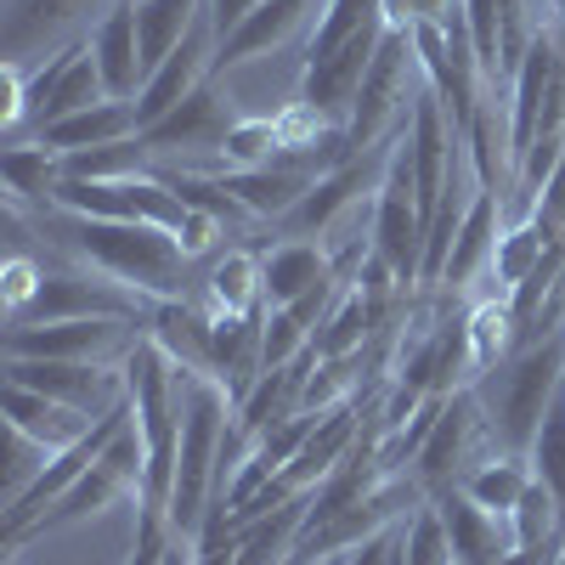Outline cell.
Instances as JSON below:
<instances>
[{
  "label": "cell",
  "instance_id": "cell-30",
  "mask_svg": "<svg viewBox=\"0 0 565 565\" xmlns=\"http://www.w3.org/2000/svg\"><path fill=\"white\" fill-rule=\"evenodd\" d=\"M548 249H554V238L543 232V221H537V215H526L521 226H509V232H503V244H498V260H492L498 282L514 295V289H521V282L548 260Z\"/></svg>",
  "mask_w": 565,
  "mask_h": 565
},
{
  "label": "cell",
  "instance_id": "cell-15",
  "mask_svg": "<svg viewBox=\"0 0 565 565\" xmlns=\"http://www.w3.org/2000/svg\"><path fill=\"white\" fill-rule=\"evenodd\" d=\"M391 153H396V141L391 148H367V153H356V159H345L340 170H328V175H317V186L311 193L282 215V232L289 238H311V232H322L328 221H334L362 186H380L385 181V170H391Z\"/></svg>",
  "mask_w": 565,
  "mask_h": 565
},
{
  "label": "cell",
  "instance_id": "cell-22",
  "mask_svg": "<svg viewBox=\"0 0 565 565\" xmlns=\"http://www.w3.org/2000/svg\"><path fill=\"white\" fill-rule=\"evenodd\" d=\"M130 136H141L136 130V103H114V97L40 130V141H45V148H57L63 159L68 153H85V148H108V141H130Z\"/></svg>",
  "mask_w": 565,
  "mask_h": 565
},
{
  "label": "cell",
  "instance_id": "cell-2",
  "mask_svg": "<svg viewBox=\"0 0 565 565\" xmlns=\"http://www.w3.org/2000/svg\"><path fill=\"white\" fill-rule=\"evenodd\" d=\"M57 238L90 260L97 271H108L114 282H125L130 295H153V300H181L186 289V255L181 238L159 226H136V221H90V215H74V210H57L45 221Z\"/></svg>",
  "mask_w": 565,
  "mask_h": 565
},
{
  "label": "cell",
  "instance_id": "cell-18",
  "mask_svg": "<svg viewBox=\"0 0 565 565\" xmlns=\"http://www.w3.org/2000/svg\"><path fill=\"white\" fill-rule=\"evenodd\" d=\"M90 57H97V74L108 85L114 103H136V90L148 85V63H141V34H136V7L130 0H114L108 18L90 34Z\"/></svg>",
  "mask_w": 565,
  "mask_h": 565
},
{
  "label": "cell",
  "instance_id": "cell-16",
  "mask_svg": "<svg viewBox=\"0 0 565 565\" xmlns=\"http://www.w3.org/2000/svg\"><path fill=\"white\" fill-rule=\"evenodd\" d=\"M136 295L108 289V282H85V277H40L34 300L12 317V328H34V322H74V317H136Z\"/></svg>",
  "mask_w": 565,
  "mask_h": 565
},
{
  "label": "cell",
  "instance_id": "cell-12",
  "mask_svg": "<svg viewBox=\"0 0 565 565\" xmlns=\"http://www.w3.org/2000/svg\"><path fill=\"white\" fill-rule=\"evenodd\" d=\"M210 63H215V29H210V12L199 18V29L186 34L175 52L148 74V85L136 90V130H148V125H159L170 108H181L193 90L210 79Z\"/></svg>",
  "mask_w": 565,
  "mask_h": 565
},
{
  "label": "cell",
  "instance_id": "cell-11",
  "mask_svg": "<svg viewBox=\"0 0 565 565\" xmlns=\"http://www.w3.org/2000/svg\"><path fill=\"white\" fill-rule=\"evenodd\" d=\"M108 103V85L97 74V57H90V45H63V52L29 74V119L45 130L57 125L79 108H97Z\"/></svg>",
  "mask_w": 565,
  "mask_h": 565
},
{
  "label": "cell",
  "instance_id": "cell-19",
  "mask_svg": "<svg viewBox=\"0 0 565 565\" xmlns=\"http://www.w3.org/2000/svg\"><path fill=\"white\" fill-rule=\"evenodd\" d=\"M306 18H311V0H260V7L238 29H232L226 40H215L210 74H226V68H238V63H255V57L277 52V45H289Z\"/></svg>",
  "mask_w": 565,
  "mask_h": 565
},
{
  "label": "cell",
  "instance_id": "cell-4",
  "mask_svg": "<svg viewBox=\"0 0 565 565\" xmlns=\"http://www.w3.org/2000/svg\"><path fill=\"white\" fill-rule=\"evenodd\" d=\"M559 391H565V328H554V334L509 351L498 362V380L487 385V418H492L498 441L526 458Z\"/></svg>",
  "mask_w": 565,
  "mask_h": 565
},
{
  "label": "cell",
  "instance_id": "cell-13",
  "mask_svg": "<svg viewBox=\"0 0 565 565\" xmlns=\"http://www.w3.org/2000/svg\"><path fill=\"white\" fill-rule=\"evenodd\" d=\"M232 125H238L232 97H221V90L204 79L181 108H170L159 125L141 130V141H148V153H221Z\"/></svg>",
  "mask_w": 565,
  "mask_h": 565
},
{
  "label": "cell",
  "instance_id": "cell-17",
  "mask_svg": "<svg viewBox=\"0 0 565 565\" xmlns=\"http://www.w3.org/2000/svg\"><path fill=\"white\" fill-rule=\"evenodd\" d=\"M430 503L441 509V521H447V537H452L458 565H498L509 548H521V543H514L509 514L481 509V503L469 498L463 487H447V492H436Z\"/></svg>",
  "mask_w": 565,
  "mask_h": 565
},
{
  "label": "cell",
  "instance_id": "cell-37",
  "mask_svg": "<svg viewBox=\"0 0 565 565\" xmlns=\"http://www.w3.org/2000/svg\"><path fill=\"white\" fill-rule=\"evenodd\" d=\"M463 29H469V45H476L481 68L498 74V63H503V12H498V0H463Z\"/></svg>",
  "mask_w": 565,
  "mask_h": 565
},
{
  "label": "cell",
  "instance_id": "cell-8",
  "mask_svg": "<svg viewBox=\"0 0 565 565\" xmlns=\"http://www.w3.org/2000/svg\"><path fill=\"white\" fill-rule=\"evenodd\" d=\"M413 57H418L413 29H391V23H385V40H380V52H373L367 85H362V97H356V108H351V125H345V148H351V159L367 153V148H380L385 119H391V114L402 108V97H407Z\"/></svg>",
  "mask_w": 565,
  "mask_h": 565
},
{
  "label": "cell",
  "instance_id": "cell-6",
  "mask_svg": "<svg viewBox=\"0 0 565 565\" xmlns=\"http://www.w3.org/2000/svg\"><path fill=\"white\" fill-rule=\"evenodd\" d=\"M373 255H380L391 266V277H402V282H418V271H424V204H418L407 136L396 141L391 170L380 181V199H373Z\"/></svg>",
  "mask_w": 565,
  "mask_h": 565
},
{
  "label": "cell",
  "instance_id": "cell-26",
  "mask_svg": "<svg viewBox=\"0 0 565 565\" xmlns=\"http://www.w3.org/2000/svg\"><path fill=\"white\" fill-rule=\"evenodd\" d=\"M532 458H521V452H503V458H492V463H481V469H469L463 476V492L476 498L481 509H492V514H514L521 509V498L532 492Z\"/></svg>",
  "mask_w": 565,
  "mask_h": 565
},
{
  "label": "cell",
  "instance_id": "cell-38",
  "mask_svg": "<svg viewBox=\"0 0 565 565\" xmlns=\"http://www.w3.org/2000/svg\"><path fill=\"white\" fill-rule=\"evenodd\" d=\"M170 543H175V532H170V514H159V509H141V514H136V548H130V559H125V565H164Z\"/></svg>",
  "mask_w": 565,
  "mask_h": 565
},
{
  "label": "cell",
  "instance_id": "cell-21",
  "mask_svg": "<svg viewBox=\"0 0 565 565\" xmlns=\"http://www.w3.org/2000/svg\"><path fill=\"white\" fill-rule=\"evenodd\" d=\"M7 424H18L23 436L45 441L52 452H68L74 441H85L90 430H97V418L68 407V402H52V396H40L29 385H7Z\"/></svg>",
  "mask_w": 565,
  "mask_h": 565
},
{
  "label": "cell",
  "instance_id": "cell-3",
  "mask_svg": "<svg viewBox=\"0 0 565 565\" xmlns=\"http://www.w3.org/2000/svg\"><path fill=\"white\" fill-rule=\"evenodd\" d=\"M119 367H125V402H130V418H136L141 452H148V481H141L136 509L170 514L175 452H181V373H175V356L159 340H136Z\"/></svg>",
  "mask_w": 565,
  "mask_h": 565
},
{
  "label": "cell",
  "instance_id": "cell-25",
  "mask_svg": "<svg viewBox=\"0 0 565 565\" xmlns=\"http://www.w3.org/2000/svg\"><path fill=\"white\" fill-rule=\"evenodd\" d=\"M0 175H7L18 204H52L63 175H68V164H63L57 148H45V141H23V148L0 153Z\"/></svg>",
  "mask_w": 565,
  "mask_h": 565
},
{
  "label": "cell",
  "instance_id": "cell-36",
  "mask_svg": "<svg viewBox=\"0 0 565 565\" xmlns=\"http://www.w3.org/2000/svg\"><path fill=\"white\" fill-rule=\"evenodd\" d=\"M57 452L45 447V441H34V436H23L18 424H7V503H18L40 476H45V463H52Z\"/></svg>",
  "mask_w": 565,
  "mask_h": 565
},
{
  "label": "cell",
  "instance_id": "cell-23",
  "mask_svg": "<svg viewBox=\"0 0 565 565\" xmlns=\"http://www.w3.org/2000/svg\"><path fill=\"white\" fill-rule=\"evenodd\" d=\"M260 277H266V306L277 311V306H295L311 289H322V282H328V260H322L317 244L289 238V244H277V249L260 255Z\"/></svg>",
  "mask_w": 565,
  "mask_h": 565
},
{
  "label": "cell",
  "instance_id": "cell-24",
  "mask_svg": "<svg viewBox=\"0 0 565 565\" xmlns=\"http://www.w3.org/2000/svg\"><path fill=\"white\" fill-rule=\"evenodd\" d=\"M130 7H136V34H141V63L153 74L175 45L199 29L210 0H130Z\"/></svg>",
  "mask_w": 565,
  "mask_h": 565
},
{
  "label": "cell",
  "instance_id": "cell-14",
  "mask_svg": "<svg viewBox=\"0 0 565 565\" xmlns=\"http://www.w3.org/2000/svg\"><path fill=\"white\" fill-rule=\"evenodd\" d=\"M476 418H481L476 396L458 391V396L441 402L436 430L424 436V447L413 452V469H407L424 498H436L447 487H463V458H469V441H476Z\"/></svg>",
  "mask_w": 565,
  "mask_h": 565
},
{
  "label": "cell",
  "instance_id": "cell-40",
  "mask_svg": "<svg viewBox=\"0 0 565 565\" xmlns=\"http://www.w3.org/2000/svg\"><path fill=\"white\" fill-rule=\"evenodd\" d=\"M385 565H407V559H402V526H396V543H391V559H385Z\"/></svg>",
  "mask_w": 565,
  "mask_h": 565
},
{
  "label": "cell",
  "instance_id": "cell-1",
  "mask_svg": "<svg viewBox=\"0 0 565 565\" xmlns=\"http://www.w3.org/2000/svg\"><path fill=\"white\" fill-rule=\"evenodd\" d=\"M215 373L181 367V452H175V492H170V532L199 537L204 514L215 509V487L226 481V447H232V407Z\"/></svg>",
  "mask_w": 565,
  "mask_h": 565
},
{
  "label": "cell",
  "instance_id": "cell-20",
  "mask_svg": "<svg viewBox=\"0 0 565 565\" xmlns=\"http://www.w3.org/2000/svg\"><path fill=\"white\" fill-rule=\"evenodd\" d=\"M498 244H503V193H481L469 199L463 210V226H458V238H452V255H447V271L441 282L458 295L463 282H476L492 260H498Z\"/></svg>",
  "mask_w": 565,
  "mask_h": 565
},
{
  "label": "cell",
  "instance_id": "cell-29",
  "mask_svg": "<svg viewBox=\"0 0 565 565\" xmlns=\"http://www.w3.org/2000/svg\"><path fill=\"white\" fill-rule=\"evenodd\" d=\"M380 18H385V0H322V18L311 23V40H306V63L340 52L351 34H362Z\"/></svg>",
  "mask_w": 565,
  "mask_h": 565
},
{
  "label": "cell",
  "instance_id": "cell-33",
  "mask_svg": "<svg viewBox=\"0 0 565 565\" xmlns=\"http://www.w3.org/2000/svg\"><path fill=\"white\" fill-rule=\"evenodd\" d=\"M221 153H226V164H238V170H260V164L289 153V136H282V119H238Z\"/></svg>",
  "mask_w": 565,
  "mask_h": 565
},
{
  "label": "cell",
  "instance_id": "cell-5",
  "mask_svg": "<svg viewBox=\"0 0 565 565\" xmlns=\"http://www.w3.org/2000/svg\"><path fill=\"white\" fill-rule=\"evenodd\" d=\"M141 481H148V452H141L136 418H125V430L103 447V458L90 463L85 476H79L52 509H45L29 532H18L7 548H23V537H34V532H57V526L85 521V514H103V509H114L119 498H136V503H141Z\"/></svg>",
  "mask_w": 565,
  "mask_h": 565
},
{
  "label": "cell",
  "instance_id": "cell-34",
  "mask_svg": "<svg viewBox=\"0 0 565 565\" xmlns=\"http://www.w3.org/2000/svg\"><path fill=\"white\" fill-rule=\"evenodd\" d=\"M532 476L548 487V498L559 503V514H565V391H559V402L548 407V418H543V430H537V441H532Z\"/></svg>",
  "mask_w": 565,
  "mask_h": 565
},
{
  "label": "cell",
  "instance_id": "cell-42",
  "mask_svg": "<svg viewBox=\"0 0 565 565\" xmlns=\"http://www.w3.org/2000/svg\"><path fill=\"white\" fill-rule=\"evenodd\" d=\"M554 565H565V543H559V554H554Z\"/></svg>",
  "mask_w": 565,
  "mask_h": 565
},
{
  "label": "cell",
  "instance_id": "cell-41",
  "mask_svg": "<svg viewBox=\"0 0 565 565\" xmlns=\"http://www.w3.org/2000/svg\"><path fill=\"white\" fill-rule=\"evenodd\" d=\"M317 565H345V554H328V559H317Z\"/></svg>",
  "mask_w": 565,
  "mask_h": 565
},
{
  "label": "cell",
  "instance_id": "cell-43",
  "mask_svg": "<svg viewBox=\"0 0 565 565\" xmlns=\"http://www.w3.org/2000/svg\"><path fill=\"white\" fill-rule=\"evenodd\" d=\"M7 565H18V554H12V548H7Z\"/></svg>",
  "mask_w": 565,
  "mask_h": 565
},
{
  "label": "cell",
  "instance_id": "cell-10",
  "mask_svg": "<svg viewBox=\"0 0 565 565\" xmlns=\"http://www.w3.org/2000/svg\"><path fill=\"white\" fill-rule=\"evenodd\" d=\"M136 345L125 317H74V322H34L7 334V356H52V362H108Z\"/></svg>",
  "mask_w": 565,
  "mask_h": 565
},
{
  "label": "cell",
  "instance_id": "cell-31",
  "mask_svg": "<svg viewBox=\"0 0 565 565\" xmlns=\"http://www.w3.org/2000/svg\"><path fill=\"white\" fill-rule=\"evenodd\" d=\"M68 175L63 181H119V175H148V141L130 136V141H108V148H85L63 159Z\"/></svg>",
  "mask_w": 565,
  "mask_h": 565
},
{
  "label": "cell",
  "instance_id": "cell-35",
  "mask_svg": "<svg viewBox=\"0 0 565 565\" xmlns=\"http://www.w3.org/2000/svg\"><path fill=\"white\" fill-rule=\"evenodd\" d=\"M367 322H373L367 300H362V295H340V306L322 317V328H317V345H311V351H317L322 362H340L345 351H356V345H362Z\"/></svg>",
  "mask_w": 565,
  "mask_h": 565
},
{
  "label": "cell",
  "instance_id": "cell-27",
  "mask_svg": "<svg viewBox=\"0 0 565 565\" xmlns=\"http://www.w3.org/2000/svg\"><path fill=\"white\" fill-rule=\"evenodd\" d=\"M210 306L226 311V317H260V311H271V306H266L260 260L244 255V249L226 255V260H215V271H210Z\"/></svg>",
  "mask_w": 565,
  "mask_h": 565
},
{
  "label": "cell",
  "instance_id": "cell-9",
  "mask_svg": "<svg viewBox=\"0 0 565 565\" xmlns=\"http://www.w3.org/2000/svg\"><path fill=\"white\" fill-rule=\"evenodd\" d=\"M7 385H29L52 402H68L90 418H103L125 402V367L103 362H52V356H7Z\"/></svg>",
  "mask_w": 565,
  "mask_h": 565
},
{
  "label": "cell",
  "instance_id": "cell-7",
  "mask_svg": "<svg viewBox=\"0 0 565 565\" xmlns=\"http://www.w3.org/2000/svg\"><path fill=\"white\" fill-rule=\"evenodd\" d=\"M380 40H385V18L380 23H367L362 34H351L340 52H328L317 63H306V79H300V108H311L317 119L328 125H351V108L362 97V85H367V68H373V52H380Z\"/></svg>",
  "mask_w": 565,
  "mask_h": 565
},
{
  "label": "cell",
  "instance_id": "cell-28",
  "mask_svg": "<svg viewBox=\"0 0 565 565\" xmlns=\"http://www.w3.org/2000/svg\"><path fill=\"white\" fill-rule=\"evenodd\" d=\"M90 7H97V0H12V18H7V52H12V63L29 52L34 40L68 29Z\"/></svg>",
  "mask_w": 565,
  "mask_h": 565
},
{
  "label": "cell",
  "instance_id": "cell-39",
  "mask_svg": "<svg viewBox=\"0 0 565 565\" xmlns=\"http://www.w3.org/2000/svg\"><path fill=\"white\" fill-rule=\"evenodd\" d=\"M255 7H260V0H210L204 12H210V29H215V40H226V34L238 29V23H244Z\"/></svg>",
  "mask_w": 565,
  "mask_h": 565
},
{
  "label": "cell",
  "instance_id": "cell-32",
  "mask_svg": "<svg viewBox=\"0 0 565 565\" xmlns=\"http://www.w3.org/2000/svg\"><path fill=\"white\" fill-rule=\"evenodd\" d=\"M402 559L407 565H458L452 537H447V521H441L436 503H418L407 521H402Z\"/></svg>",
  "mask_w": 565,
  "mask_h": 565
}]
</instances>
